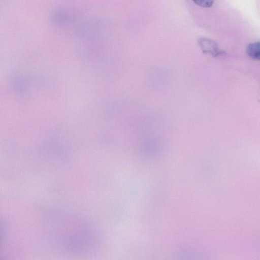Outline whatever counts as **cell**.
I'll list each match as a JSON object with an SVG mask.
<instances>
[{
    "instance_id": "6da1fadb",
    "label": "cell",
    "mask_w": 260,
    "mask_h": 260,
    "mask_svg": "<svg viewBox=\"0 0 260 260\" xmlns=\"http://www.w3.org/2000/svg\"><path fill=\"white\" fill-rule=\"evenodd\" d=\"M198 43L202 51L205 53L214 57L224 54V52L219 48L217 43L213 40L202 38L199 40Z\"/></svg>"
},
{
    "instance_id": "3957f363",
    "label": "cell",
    "mask_w": 260,
    "mask_h": 260,
    "mask_svg": "<svg viewBox=\"0 0 260 260\" xmlns=\"http://www.w3.org/2000/svg\"><path fill=\"white\" fill-rule=\"evenodd\" d=\"M214 0H192L198 6L203 8H210L214 3Z\"/></svg>"
},
{
    "instance_id": "7a4b0ae2",
    "label": "cell",
    "mask_w": 260,
    "mask_h": 260,
    "mask_svg": "<svg viewBox=\"0 0 260 260\" xmlns=\"http://www.w3.org/2000/svg\"><path fill=\"white\" fill-rule=\"evenodd\" d=\"M248 55L251 58L260 60V42H256L248 45L246 49Z\"/></svg>"
}]
</instances>
